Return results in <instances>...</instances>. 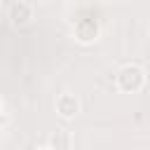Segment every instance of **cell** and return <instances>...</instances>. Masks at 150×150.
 I'll return each instance as SVG.
<instances>
[{
  "label": "cell",
  "instance_id": "1",
  "mask_svg": "<svg viewBox=\"0 0 150 150\" xmlns=\"http://www.w3.org/2000/svg\"><path fill=\"white\" fill-rule=\"evenodd\" d=\"M115 87L122 94H136L145 87V68L138 63H127L115 75Z\"/></svg>",
  "mask_w": 150,
  "mask_h": 150
},
{
  "label": "cell",
  "instance_id": "2",
  "mask_svg": "<svg viewBox=\"0 0 150 150\" xmlns=\"http://www.w3.org/2000/svg\"><path fill=\"white\" fill-rule=\"evenodd\" d=\"M33 16H35V12H33V5H30V2L16 0V2L9 5L7 19H9V23H12L14 28H26V26H30V23H33Z\"/></svg>",
  "mask_w": 150,
  "mask_h": 150
},
{
  "label": "cell",
  "instance_id": "3",
  "mask_svg": "<svg viewBox=\"0 0 150 150\" xmlns=\"http://www.w3.org/2000/svg\"><path fill=\"white\" fill-rule=\"evenodd\" d=\"M98 35H101V26L96 19H80L73 26V38L80 45H91L98 40Z\"/></svg>",
  "mask_w": 150,
  "mask_h": 150
},
{
  "label": "cell",
  "instance_id": "4",
  "mask_svg": "<svg viewBox=\"0 0 150 150\" xmlns=\"http://www.w3.org/2000/svg\"><path fill=\"white\" fill-rule=\"evenodd\" d=\"M54 108H56V115H59L61 120H75V117L80 115V110H82V103H80V98H77L75 94L63 91V94L56 96Z\"/></svg>",
  "mask_w": 150,
  "mask_h": 150
},
{
  "label": "cell",
  "instance_id": "5",
  "mask_svg": "<svg viewBox=\"0 0 150 150\" xmlns=\"http://www.w3.org/2000/svg\"><path fill=\"white\" fill-rule=\"evenodd\" d=\"M47 145L49 148H70L73 145V138H70L68 131H54V136L47 141Z\"/></svg>",
  "mask_w": 150,
  "mask_h": 150
},
{
  "label": "cell",
  "instance_id": "6",
  "mask_svg": "<svg viewBox=\"0 0 150 150\" xmlns=\"http://www.w3.org/2000/svg\"><path fill=\"white\" fill-rule=\"evenodd\" d=\"M40 2H52V0H40Z\"/></svg>",
  "mask_w": 150,
  "mask_h": 150
}]
</instances>
